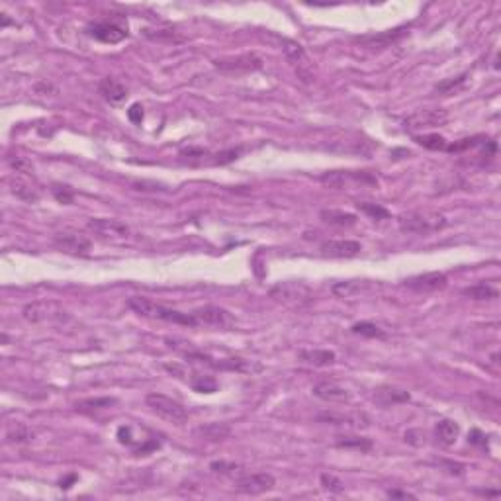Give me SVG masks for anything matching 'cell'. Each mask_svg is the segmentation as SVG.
I'll return each mask as SVG.
<instances>
[{
  "label": "cell",
  "instance_id": "obj_1",
  "mask_svg": "<svg viewBox=\"0 0 501 501\" xmlns=\"http://www.w3.org/2000/svg\"><path fill=\"white\" fill-rule=\"evenodd\" d=\"M127 306L134 309L137 316L149 319H159V321H169V323H176V325H188V327H196V319L192 314H183L176 311L172 307L157 304L153 300H149L145 296H132L127 300Z\"/></svg>",
  "mask_w": 501,
  "mask_h": 501
},
{
  "label": "cell",
  "instance_id": "obj_2",
  "mask_svg": "<svg viewBox=\"0 0 501 501\" xmlns=\"http://www.w3.org/2000/svg\"><path fill=\"white\" fill-rule=\"evenodd\" d=\"M319 183L333 190H356L378 186V178L367 171H329L319 176Z\"/></svg>",
  "mask_w": 501,
  "mask_h": 501
},
{
  "label": "cell",
  "instance_id": "obj_3",
  "mask_svg": "<svg viewBox=\"0 0 501 501\" xmlns=\"http://www.w3.org/2000/svg\"><path fill=\"white\" fill-rule=\"evenodd\" d=\"M22 318L28 323L34 325H41V323H67L71 319V314L53 300H39V302H32L22 309Z\"/></svg>",
  "mask_w": 501,
  "mask_h": 501
},
{
  "label": "cell",
  "instance_id": "obj_4",
  "mask_svg": "<svg viewBox=\"0 0 501 501\" xmlns=\"http://www.w3.org/2000/svg\"><path fill=\"white\" fill-rule=\"evenodd\" d=\"M400 229L413 235H427L447 227V218L437 212H409L400 218Z\"/></svg>",
  "mask_w": 501,
  "mask_h": 501
},
{
  "label": "cell",
  "instance_id": "obj_5",
  "mask_svg": "<svg viewBox=\"0 0 501 501\" xmlns=\"http://www.w3.org/2000/svg\"><path fill=\"white\" fill-rule=\"evenodd\" d=\"M147 407L161 419L174 423V425H184L188 421V411L183 404H178L176 400H172L165 393L159 391H151L145 396Z\"/></svg>",
  "mask_w": 501,
  "mask_h": 501
},
{
  "label": "cell",
  "instance_id": "obj_6",
  "mask_svg": "<svg viewBox=\"0 0 501 501\" xmlns=\"http://www.w3.org/2000/svg\"><path fill=\"white\" fill-rule=\"evenodd\" d=\"M282 51L286 55L288 63L296 69V74L300 76L302 83H311L316 79V71H314V65L311 59L307 57L306 49L302 48L300 43H296L292 39H282Z\"/></svg>",
  "mask_w": 501,
  "mask_h": 501
},
{
  "label": "cell",
  "instance_id": "obj_7",
  "mask_svg": "<svg viewBox=\"0 0 501 501\" xmlns=\"http://www.w3.org/2000/svg\"><path fill=\"white\" fill-rule=\"evenodd\" d=\"M270 296L288 306H304L307 302H311L314 292L304 282H280L270 290Z\"/></svg>",
  "mask_w": 501,
  "mask_h": 501
},
{
  "label": "cell",
  "instance_id": "obj_8",
  "mask_svg": "<svg viewBox=\"0 0 501 501\" xmlns=\"http://www.w3.org/2000/svg\"><path fill=\"white\" fill-rule=\"evenodd\" d=\"M86 34L94 37L96 41L108 43V45H116L123 41L130 36L127 32V24L123 22H116V20H100V22H92L86 25Z\"/></svg>",
  "mask_w": 501,
  "mask_h": 501
},
{
  "label": "cell",
  "instance_id": "obj_9",
  "mask_svg": "<svg viewBox=\"0 0 501 501\" xmlns=\"http://www.w3.org/2000/svg\"><path fill=\"white\" fill-rule=\"evenodd\" d=\"M214 67L220 69L221 73L227 74H245L258 71L263 67V59L255 53H245V55H235V57H223L216 59Z\"/></svg>",
  "mask_w": 501,
  "mask_h": 501
},
{
  "label": "cell",
  "instance_id": "obj_10",
  "mask_svg": "<svg viewBox=\"0 0 501 501\" xmlns=\"http://www.w3.org/2000/svg\"><path fill=\"white\" fill-rule=\"evenodd\" d=\"M274 486H276V480L269 472H253V474H241L239 478H235V489L247 495L267 493L270 489H274Z\"/></svg>",
  "mask_w": 501,
  "mask_h": 501
},
{
  "label": "cell",
  "instance_id": "obj_11",
  "mask_svg": "<svg viewBox=\"0 0 501 501\" xmlns=\"http://www.w3.org/2000/svg\"><path fill=\"white\" fill-rule=\"evenodd\" d=\"M86 227L102 239H127L132 235V229L123 221L114 218H90Z\"/></svg>",
  "mask_w": 501,
  "mask_h": 501
},
{
  "label": "cell",
  "instance_id": "obj_12",
  "mask_svg": "<svg viewBox=\"0 0 501 501\" xmlns=\"http://www.w3.org/2000/svg\"><path fill=\"white\" fill-rule=\"evenodd\" d=\"M447 284H449V278L442 272H425V274H417V276L404 280L405 288L417 294L439 292L442 288H447Z\"/></svg>",
  "mask_w": 501,
  "mask_h": 501
},
{
  "label": "cell",
  "instance_id": "obj_13",
  "mask_svg": "<svg viewBox=\"0 0 501 501\" xmlns=\"http://www.w3.org/2000/svg\"><path fill=\"white\" fill-rule=\"evenodd\" d=\"M198 325H208V327H232L235 319L227 309L218 306H204L192 311Z\"/></svg>",
  "mask_w": 501,
  "mask_h": 501
},
{
  "label": "cell",
  "instance_id": "obj_14",
  "mask_svg": "<svg viewBox=\"0 0 501 501\" xmlns=\"http://www.w3.org/2000/svg\"><path fill=\"white\" fill-rule=\"evenodd\" d=\"M53 243L61 249L63 253L69 255H88V251L92 249L90 239L85 237L83 233L76 232H61L53 237Z\"/></svg>",
  "mask_w": 501,
  "mask_h": 501
},
{
  "label": "cell",
  "instance_id": "obj_15",
  "mask_svg": "<svg viewBox=\"0 0 501 501\" xmlns=\"http://www.w3.org/2000/svg\"><path fill=\"white\" fill-rule=\"evenodd\" d=\"M449 120V114L444 110H421L416 112L405 120V130L409 132H419V130H431V127H440Z\"/></svg>",
  "mask_w": 501,
  "mask_h": 501
},
{
  "label": "cell",
  "instance_id": "obj_16",
  "mask_svg": "<svg viewBox=\"0 0 501 501\" xmlns=\"http://www.w3.org/2000/svg\"><path fill=\"white\" fill-rule=\"evenodd\" d=\"M319 251H321L323 257L353 258L356 255H360L362 245L358 241H353V239H329V241L321 243Z\"/></svg>",
  "mask_w": 501,
  "mask_h": 501
},
{
  "label": "cell",
  "instance_id": "obj_17",
  "mask_svg": "<svg viewBox=\"0 0 501 501\" xmlns=\"http://www.w3.org/2000/svg\"><path fill=\"white\" fill-rule=\"evenodd\" d=\"M314 396L323 400V402H329V404H349L353 400V393L347 390L345 386L337 384V382H319L314 386Z\"/></svg>",
  "mask_w": 501,
  "mask_h": 501
},
{
  "label": "cell",
  "instance_id": "obj_18",
  "mask_svg": "<svg viewBox=\"0 0 501 501\" xmlns=\"http://www.w3.org/2000/svg\"><path fill=\"white\" fill-rule=\"evenodd\" d=\"M378 288V284H374L372 280H345L333 284V294L337 298H356V296H365V294L374 292Z\"/></svg>",
  "mask_w": 501,
  "mask_h": 501
},
{
  "label": "cell",
  "instance_id": "obj_19",
  "mask_svg": "<svg viewBox=\"0 0 501 501\" xmlns=\"http://www.w3.org/2000/svg\"><path fill=\"white\" fill-rule=\"evenodd\" d=\"M319 421H325L331 425L349 429H367L370 425V419L365 413H323L319 416Z\"/></svg>",
  "mask_w": 501,
  "mask_h": 501
},
{
  "label": "cell",
  "instance_id": "obj_20",
  "mask_svg": "<svg viewBox=\"0 0 501 501\" xmlns=\"http://www.w3.org/2000/svg\"><path fill=\"white\" fill-rule=\"evenodd\" d=\"M409 391L396 388V386H380L374 391V402L382 407H391V405H400L409 402Z\"/></svg>",
  "mask_w": 501,
  "mask_h": 501
},
{
  "label": "cell",
  "instance_id": "obj_21",
  "mask_svg": "<svg viewBox=\"0 0 501 501\" xmlns=\"http://www.w3.org/2000/svg\"><path fill=\"white\" fill-rule=\"evenodd\" d=\"M98 92H100V96L104 98L106 102H110V104H114V106L122 104L123 100L127 98V88H125L120 81L110 79V76H106V79H102V81H100V85H98Z\"/></svg>",
  "mask_w": 501,
  "mask_h": 501
},
{
  "label": "cell",
  "instance_id": "obj_22",
  "mask_svg": "<svg viewBox=\"0 0 501 501\" xmlns=\"http://www.w3.org/2000/svg\"><path fill=\"white\" fill-rule=\"evenodd\" d=\"M298 360L307 367H329L337 360V355L327 349H302L298 351Z\"/></svg>",
  "mask_w": 501,
  "mask_h": 501
},
{
  "label": "cell",
  "instance_id": "obj_23",
  "mask_svg": "<svg viewBox=\"0 0 501 501\" xmlns=\"http://www.w3.org/2000/svg\"><path fill=\"white\" fill-rule=\"evenodd\" d=\"M460 435V425L453 421V419H440L439 423L435 425V437L439 440L442 447H451L456 442Z\"/></svg>",
  "mask_w": 501,
  "mask_h": 501
},
{
  "label": "cell",
  "instance_id": "obj_24",
  "mask_svg": "<svg viewBox=\"0 0 501 501\" xmlns=\"http://www.w3.org/2000/svg\"><path fill=\"white\" fill-rule=\"evenodd\" d=\"M10 188H12V192L20 200H24V202H37L39 200V192H37V188L34 184L30 183V181H25L22 178L20 174H16L12 181H10Z\"/></svg>",
  "mask_w": 501,
  "mask_h": 501
},
{
  "label": "cell",
  "instance_id": "obj_25",
  "mask_svg": "<svg viewBox=\"0 0 501 501\" xmlns=\"http://www.w3.org/2000/svg\"><path fill=\"white\" fill-rule=\"evenodd\" d=\"M319 218L329 225H339V227H351L358 221L355 214H349L342 209H321Z\"/></svg>",
  "mask_w": 501,
  "mask_h": 501
},
{
  "label": "cell",
  "instance_id": "obj_26",
  "mask_svg": "<svg viewBox=\"0 0 501 501\" xmlns=\"http://www.w3.org/2000/svg\"><path fill=\"white\" fill-rule=\"evenodd\" d=\"M466 298L476 300V302H484V300H495L500 296V290L495 286H491L488 282H478L474 286H468L462 290Z\"/></svg>",
  "mask_w": 501,
  "mask_h": 501
},
{
  "label": "cell",
  "instance_id": "obj_27",
  "mask_svg": "<svg viewBox=\"0 0 501 501\" xmlns=\"http://www.w3.org/2000/svg\"><path fill=\"white\" fill-rule=\"evenodd\" d=\"M118 404L116 398H88V400H81L74 404V409L81 413H94L100 409H110L112 405Z\"/></svg>",
  "mask_w": 501,
  "mask_h": 501
},
{
  "label": "cell",
  "instance_id": "obj_28",
  "mask_svg": "<svg viewBox=\"0 0 501 501\" xmlns=\"http://www.w3.org/2000/svg\"><path fill=\"white\" fill-rule=\"evenodd\" d=\"M335 444L339 449H349V451H358V453H368L374 447V442L367 437H339Z\"/></svg>",
  "mask_w": 501,
  "mask_h": 501
},
{
  "label": "cell",
  "instance_id": "obj_29",
  "mask_svg": "<svg viewBox=\"0 0 501 501\" xmlns=\"http://www.w3.org/2000/svg\"><path fill=\"white\" fill-rule=\"evenodd\" d=\"M417 145L425 147V149H431V151H447V139L439 134H423V135H416L413 137Z\"/></svg>",
  "mask_w": 501,
  "mask_h": 501
},
{
  "label": "cell",
  "instance_id": "obj_30",
  "mask_svg": "<svg viewBox=\"0 0 501 501\" xmlns=\"http://www.w3.org/2000/svg\"><path fill=\"white\" fill-rule=\"evenodd\" d=\"M351 331L355 335H360V337H368V339H386V331L378 327L376 323H370V321H360V323H355Z\"/></svg>",
  "mask_w": 501,
  "mask_h": 501
},
{
  "label": "cell",
  "instance_id": "obj_31",
  "mask_svg": "<svg viewBox=\"0 0 501 501\" xmlns=\"http://www.w3.org/2000/svg\"><path fill=\"white\" fill-rule=\"evenodd\" d=\"M468 83V73L460 74V76H456V79H449V81H442L439 85L435 86V90L437 92H442V94H453V92H458V90H462Z\"/></svg>",
  "mask_w": 501,
  "mask_h": 501
},
{
  "label": "cell",
  "instance_id": "obj_32",
  "mask_svg": "<svg viewBox=\"0 0 501 501\" xmlns=\"http://www.w3.org/2000/svg\"><path fill=\"white\" fill-rule=\"evenodd\" d=\"M358 209L362 212V214H367L370 220H388L390 218V212L384 208V206H380V204H372V202H360L358 204Z\"/></svg>",
  "mask_w": 501,
  "mask_h": 501
},
{
  "label": "cell",
  "instance_id": "obj_33",
  "mask_svg": "<svg viewBox=\"0 0 501 501\" xmlns=\"http://www.w3.org/2000/svg\"><path fill=\"white\" fill-rule=\"evenodd\" d=\"M198 433L204 435L209 440H223L229 435V427L227 425H220V423H212V425L198 429Z\"/></svg>",
  "mask_w": 501,
  "mask_h": 501
},
{
  "label": "cell",
  "instance_id": "obj_34",
  "mask_svg": "<svg viewBox=\"0 0 501 501\" xmlns=\"http://www.w3.org/2000/svg\"><path fill=\"white\" fill-rule=\"evenodd\" d=\"M6 439L10 442H25V440L34 439V433L25 427L24 423H14L8 429V433H6Z\"/></svg>",
  "mask_w": 501,
  "mask_h": 501
},
{
  "label": "cell",
  "instance_id": "obj_35",
  "mask_svg": "<svg viewBox=\"0 0 501 501\" xmlns=\"http://www.w3.org/2000/svg\"><path fill=\"white\" fill-rule=\"evenodd\" d=\"M488 139L484 137V135H476V137H466V139H460V141H456L453 145L447 147V151H451V153H460V151H466V149H474V147L482 145V143H486Z\"/></svg>",
  "mask_w": 501,
  "mask_h": 501
},
{
  "label": "cell",
  "instance_id": "obj_36",
  "mask_svg": "<svg viewBox=\"0 0 501 501\" xmlns=\"http://www.w3.org/2000/svg\"><path fill=\"white\" fill-rule=\"evenodd\" d=\"M190 384H192V388H194L196 391H200V393H212V391L218 390L216 380L209 378V376H202V374H196L194 378L190 380Z\"/></svg>",
  "mask_w": 501,
  "mask_h": 501
},
{
  "label": "cell",
  "instance_id": "obj_37",
  "mask_svg": "<svg viewBox=\"0 0 501 501\" xmlns=\"http://www.w3.org/2000/svg\"><path fill=\"white\" fill-rule=\"evenodd\" d=\"M321 486L331 493H342L345 491V484L333 474H321Z\"/></svg>",
  "mask_w": 501,
  "mask_h": 501
},
{
  "label": "cell",
  "instance_id": "obj_38",
  "mask_svg": "<svg viewBox=\"0 0 501 501\" xmlns=\"http://www.w3.org/2000/svg\"><path fill=\"white\" fill-rule=\"evenodd\" d=\"M53 196L61 202V204H71L73 202V192L67 188V186H59V184H55L53 188Z\"/></svg>",
  "mask_w": 501,
  "mask_h": 501
},
{
  "label": "cell",
  "instance_id": "obj_39",
  "mask_svg": "<svg viewBox=\"0 0 501 501\" xmlns=\"http://www.w3.org/2000/svg\"><path fill=\"white\" fill-rule=\"evenodd\" d=\"M127 116H130V120L134 123H141V120H143V108H141V104H134L127 110Z\"/></svg>",
  "mask_w": 501,
  "mask_h": 501
},
{
  "label": "cell",
  "instance_id": "obj_40",
  "mask_svg": "<svg viewBox=\"0 0 501 501\" xmlns=\"http://www.w3.org/2000/svg\"><path fill=\"white\" fill-rule=\"evenodd\" d=\"M214 472H221V474H229V472H233V470H237L239 466L237 464H227V462H212V466H209Z\"/></svg>",
  "mask_w": 501,
  "mask_h": 501
},
{
  "label": "cell",
  "instance_id": "obj_41",
  "mask_svg": "<svg viewBox=\"0 0 501 501\" xmlns=\"http://www.w3.org/2000/svg\"><path fill=\"white\" fill-rule=\"evenodd\" d=\"M388 498H416V495H411V493H407V491H398V489H390L388 491Z\"/></svg>",
  "mask_w": 501,
  "mask_h": 501
}]
</instances>
